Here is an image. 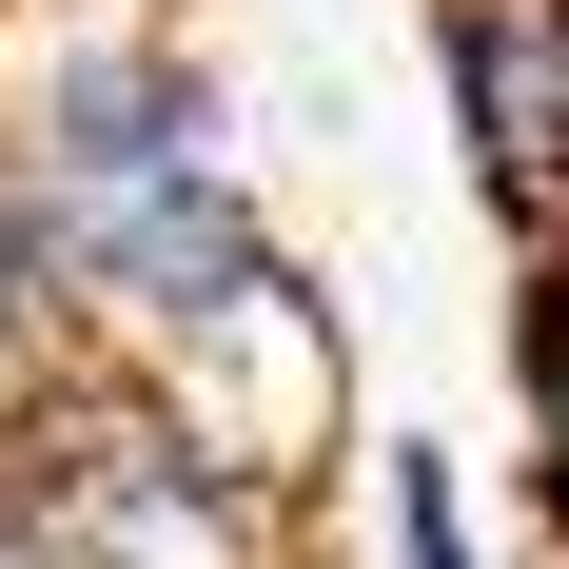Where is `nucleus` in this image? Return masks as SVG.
<instances>
[{
	"label": "nucleus",
	"instance_id": "f257e3e1",
	"mask_svg": "<svg viewBox=\"0 0 569 569\" xmlns=\"http://www.w3.org/2000/svg\"><path fill=\"white\" fill-rule=\"evenodd\" d=\"M0 177L59 256L79 353H177L217 295H256L295 256L236 138V79L177 40L158 0H59L0 20Z\"/></svg>",
	"mask_w": 569,
	"mask_h": 569
},
{
	"label": "nucleus",
	"instance_id": "0eeeda50",
	"mask_svg": "<svg viewBox=\"0 0 569 569\" xmlns=\"http://www.w3.org/2000/svg\"><path fill=\"white\" fill-rule=\"evenodd\" d=\"M59 353H79V315H59V256H40V217H20V177H0V412L40 393Z\"/></svg>",
	"mask_w": 569,
	"mask_h": 569
},
{
	"label": "nucleus",
	"instance_id": "7ed1b4c3",
	"mask_svg": "<svg viewBox=\"0 0 569 569\" xmlns=\"http://www.w3.org/2000/svg\"><path fill=\"white\" fill-rule=\"evenodd\" d=\"M217 452H256L276 491H335V452H353V315H335V276L315 256H276L256 295H217L177 353H138Z\"/></svg>",
	"mask_w": 569,
	"mask_h": 569
},
{
	"label": "nucleus",
	"instance_id": "f03ea898",
	"mask_svg": "<svg viewBox=\"0 0 569 569\" xmlns=\"http://www.w3.org/2000/svg\"><path fill=\"white\" fill-rule=\"evenodd\" d=\"M0 491L40 569H315V491L217 452L138 353H59L0 412Z\"/></svg>",
	"mask_w": 569,
	"mask_h": 569
},
{
	"label": "nucleus",
	"instance_id": "20e7f679",
	"mask_svg": "<svg viewBox=\"0 0 569 569\" xmlns=\"http://www.w3.org/2000/svg\"><path fill=\"white\" fill-rule=\"evenodd\" d=\"M432 99H452V177L491 236L569 217V0H432Z\"/></svg>",
	"mask_w": 569,
	"mask_h": 569
},
{
	"label": "nucleus",
	"instance_id": "6e6552de",
	"mask_svg": "<svg viewBox=\"0 0 569 569\" xmlns=\"http://www.w3.org/2000/svg\"><path fill=\"white\" fill-rule=\"evenodd\" d=\"M0 569H40V550H20V491H0Z\"/></svg>",
	"mask_w": 569,
	"mask_h": 569
},
{
	"label": "nucleus",
	"instance_id": "423d86ee",
	"mask_svg": "<svg viewBox=\"0 0 569 569\" xmlns=\"http://www.w3.org/2000/svg\"><path fill=\"white\" fill-rule=\"evenodd\" d=\"M373 569H491V530H471V452L373 432Z\"/></svg>",
	"mask_w": 569,
	"mask_h": 569
},
{
	"label": "nucleus",
	"instance_id": "39448f33",
	"mask_svg": "<svg viewBox=\"0 0 569 569\" xmlns=\"http://www.w3.org/2000/svg\"><path fill=\"white\" fill-rule=\"evenodd\" d=\"M511 471H530V511L569 530V217H530L511 236Z\"/></svg>",
	"mask_w": 569,
	"mask_h": 569
}]
</instances>
